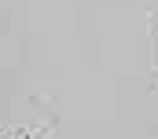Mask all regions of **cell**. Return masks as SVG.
Listing matches in <instances>:
<instances>
[{
    "label": "cell",
    "mask_w": 158,
    "mask_h": 139,
    "mask_svg": "<svg viewBox=\"0 0 158 139\" xmlns=\"http://www.w3.org/2000/svg\"><path fill=\"white\" fill-rule=\"evenodd\" d=\"M52 132H55V113H48L44 121L11 125V128H4V139H52Z\"/></svg>",
    "instance_id": "6da1fadb"
}]
</instances>
